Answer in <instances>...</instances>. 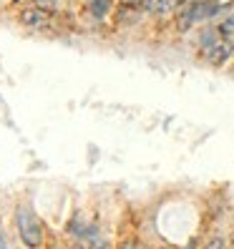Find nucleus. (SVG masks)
<instances>
[{
    "mask_svg": "<svg viewBox=\"0 0 234 249\" xmlns=\"http://www.w3.org/2000/svg\"><path fill=\"white\" fill-rule=\"evenodd\" d=\"M224 10L219 0H184L181 8L177 10V28L179 31H189L199 23H207L216 18Z\"/></svg>",
    "mask_w": 234,
    "mask_h": 249,
    "instance_id": "1",
    "label": "nucleus"
},
{
    "mask_svg": "<svg viewBox=\"0 0 234 249\" xmlns=\"http://www.w3.org/2000/svg\"><path fill=\"white\" fill-rule=\"evenodd\" d=\"M16 227H18V234H20V242L28 249H38L43 244V224L31 207L23 204V207L16 209Z\"/></svg>",
    "mask_w": 234,
    "mask_h": 249,
    "instance_id": "2",
    "label": "nucleus"
},
{
    "mask_svg": "<svg viewBox=\"0 0 234 249\" xmlns=\"http://www.w3.org/2000/svg\"><path fill=\"white\" fill-rule=\"evenodd\" d=\"M199 53H201V58L209 66H224V63L232 61V55H234V40L219 36L216 40L207 43V46H201Z\"/></svg>",
    "mask_w": 234,
    "mask_h": 249,
    "instance_id": "3",
    "label": "nucleus"
},
{
    "mask_svg": "<svg viewBox=\"0 0 234 249\" xmlns=\"http://www.w3.org/2000/svg\"><path fill=\"white\" fill-rule=\"evenodd\" d=\"M18 23L31 28V31H46V28L53 23V13L51 8H43V5H28V8H20L18 13Z\"/></svg>",
    "mask_w": 234,
    "mask_h": 249,
    "instance_id": "4",
    "label": "nucleus"
},
{
    "mask_svg": "<svg viewBox=\"0 0 234 249\" xmlns=\"http://www.w3.org/2000/svg\"><path fill=\"white\" fill-rule=\"evenodd\" d=\"M144 8L141 5H128V3H121L119 8L113 10V16H116V23L119 25H136L141 18H144Z\"/></svg>",
    "mask_w": 234,
    "mask_h": 249,
    "instance_id": "5",
    "label": "nucleus"
},
{
    "mask_svg": "<svg viewBox=\"0 0 234 249\" xmlns=\"http://www.w3.org/2000/svg\"><path fill=\"white\" fill-rule=\"evenodd\" d=\"M184 0H149L144 5V10L149 16H177V10L181 8Z\"/></svg>",
    "mask_w": 234,
    "mask_h": 249,
    "instance_id": "6",
    "label": "nucleus"
},
{
    "mask_svg": "<svg viewBox=\"0 0 234 249\" xmlns=\"http://www.w3.org/2000/svg\"><path fill=\"white\" fill-rule=\"evenodd\" d=\"M113 10V0H86V13L93 20H106Z\"/></svg>",
    "mask_w": 234,
    "mask_h": 249,
    "instance_id": "7",
    "label": "nucleus"
},
{
    "mask_svg": "<svg viewBox=\"0 0 234 249\" xmlns=\"http://www.w3.org/2000/svg\"><path fill=\"white\" fill-rule=\"evenodd\" d=\"M216 31H219V36H222V38L234 40V13H232V16H227L222 23L216 25Z\"/></svg>",
    "mask_w": 234,
    "mask_h": 249,
    "instance_id": "8",
    "label": "nucleus"
},
{
    "mask_svg": "<svg viewBox=\"0 0 234 249\" xmlns=\"http://www.w3.org/2000/svg\"><path fill=\"white\" fill-rule=\"evenodd\" d=\"M204 249H227V242H224V237H219V234H214V237H209V239H207Z\"/></svg>",
    "mask_w": 234,
    "mask_h": 249,
    "instance_id": "9",
    "label": "nucleus"
},
{
    "mask_svg": "<svg viewBox=\"0 0 234 249\" xmlns=\"http://www.w3.org/2000/svg\"><path fill=\"white\" fill-rule=\"evenodd\" d=\"M121 249H144V247H141L136 239H126V242L121 244Z\"/></svg>",
    "mask_w": 234,
    "mask_h": 249,
    "instance_id": "10",
    "label": "nucleus"
},
{
    "mask_svg": "<svg viewBox=\"0 0 234 249\" xmlns=\"http://www.w3.org/2000/svg\"><path fill=\"white\" fill-rule=\"evenodd\" d=\"M36 5H43V8H53V5H58L61 0H33Z\"/></svg>",
    "mask_w": 234,
    "mask_h": 249,
    "instance_id": "11",
    "label": "nucleus"
},
{
    "mask_svg": "<svg viewBox=\"0 0 234 249\" xmlns=\"http://www.w3.org/2000/svg\"><path fill=\"white\" fill-rule=\"evenodd\" d=\"M121 3H128V5H146V3H149V0H121Z\"/></svg>",
    "mask_w": 234,
    "mask_h": 249,
    "instance_id": "12",
    "label": "nucleus"
},
{
    "mask_svg": "<svg viewBox=\"0 0 234 249\" xmlns=\"http://www.w3.org/2000/svg\"><path fill=\"white\" fill-rule=\"evenodd\" d=\"M0 249H8V244H5V234H3V227H0Z\"/></svg>",
    "mask_w": 234,
    "mask_h": 249,
    "instance_id": "13",
    "label": "nucleus"
},
{
    "mask_svg": "<svg viewBox=\"0 0 234 249\" xmlns=\"http://www.w3.org/2000/svg\"><path fill=\"white\" fill-rule=\"evenodd\" d=\"M13 3H20V0H13Z\"/></svg>",
    "mask_w": 234,
    "mask_h": 249,
    "instance_id": "14",
    "label": "nucleus"
}]
</instances>
